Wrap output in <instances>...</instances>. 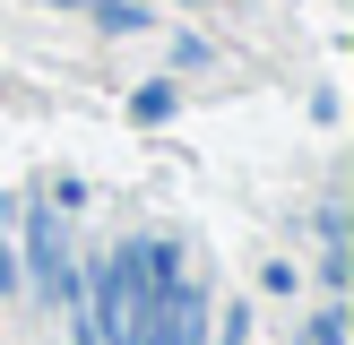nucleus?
<instances>
[{"label": "nucleus", "instance_id": "nucleus-4", "mask_svg": "<svg viewBox=\"0 0 354 345\" xmlns=\"http://www.w3.org/2000/svg\"><path fill=\"white\" fill-rule=\"evenodd\" d=\"M17 285H26V276H17V250H9V233H0V302H9Z\"/></svg>", "mask_w": 354, "mask_h": 345}, {"label": "nucleus", "instance_id": "nucleus-5", "mask_svg": "<svg viewBox=\"0 0 354 345\" xmlns=\"http://www.w3.org/2000/svg\"><path fill=\"white\" fill-rule=\"evenodd\" d=\"M311 345H346V328H337V302H328L320 319H311Z\"/></svg>", "mask_w": 354, "mask_h": 345}, {"label": "nucleus", "instance_id": "nucleus-1", "mask_svg": "<svg viewBox=\"0 0 354 345\" xmlns=\"http://www.w3.org/2000/svg\"><path fill=\"white\" fill-rule=\"evenodd\" d=\"M17 276H35V293L44 302H78V268H69V224H61V207H35L26 216V268Z\"/></svg>", "mask_w": 354, "mask_h": 345}, {"label": "nucleus", "instance_id": "nucleus-3", "mask_svg": "<svg viewBox=\"0 0 354 345\" xmlns=\"http://www.w3.org/2000/svg\"><path fill=\"white\" fill-rule=\"evenodd\" d=\"M130 112H138V121H165V112H173V86H138Z\"/></svg>", "mask_w": 354, "mask_h": 345}, {"label": "nucleus", "instance_id": "nucleus-2", "mask_svg": "<svg viewBox=\"0 0 354 345\" xmlns=\"http://www.w3.org/2000/svg\"><path fill=\"white\" fill-rule=\"evenodd\" d=\"M78 310V302H69ZM121 328H130V250H113L95 268V285H86V310H78V337L86 345H121Z\"/></svg>", "mask_w": 354, "mask_h": 345}]
</instances>
